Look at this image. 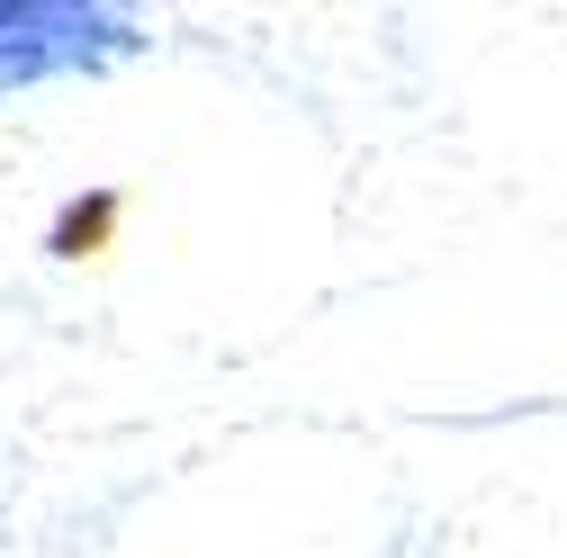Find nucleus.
Returning <instances> with one entry per match:
<instances>
[{
	"instance_id": "obj_1",
	"label": "nucleus",
	"mask_w": 567,
	"mask_h": 558,
	"mask_svg": "<svg viewBox=\"0 0 567 558\" xmlns=\"http://www.w3.org/2000/svg\"><path fill=\"white\" fill-rule=\"evenodd\" d=\"M117 45H135V37H126V19H100V10H0V82L100 63Z\"/></svg>"
}]
</instances>
